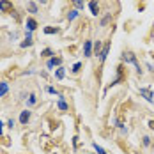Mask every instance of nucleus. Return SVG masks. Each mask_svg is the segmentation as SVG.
I'll return each instance as SVG.
<instances>
[{"mask_svg":"<svg viewBox=\"0 0 154 154\" xmlns=\"http://www.w3.org/2000/svg\"><path fill=\"white\" fill-rule=\"evenodd\" d=\"M122 62H124V64H133V66L137 67V73H138V75H142V69H140L138 59H137V55H135L133 51H124V53H122Z\"/></svg>","mask_w":154,"mask_h":154,"instance_id":"1","label":"nucleus"},{"mask_svg":"<svg viewBox=\"0 0 154 154\" xmlns=\"http://www.w3.org/2000/svg\"><path fill=\"white\" fill-rule=\"evenodd\" d=\"M0 11L2 13H11V11H14V7L9 0H0Z\"/></svg>","mask_w":154,"mask_h":154,"instance_id":"2","label":"nucleus"},{"mask_svg":"<svg viewBox=\"0 0 154 154\" xmlns=\"http://www.w3.org/2000/svg\"><path fill=\"white\" fill-rule=\"evenodd\" d=\"M138 92H140V96H143L149 103H154V94H152L151 89H138Z\"/></svg>","mask_w":154,"mask_h":154,"instance_id":"3","label":"nucleus"},{"mask_svg":"<svg viewBox=\"0 0 154 154\" xmlns=\"http://www.w3.org/2000/svg\"><path fill=\"white\" fill-rule=\"evenodd\" d=\"M60 64H62V59L60 57H55V55H53V57H51V59H48V69H53V67H55V66H59V67H60Z\"/></svg>","mask_w":154,"mask_h":154,"instance_id":"4","label":"nucleus"},{"mask_svg":"<svg viewBox=\"0 0 154 154\" xmlns=\"http://www.w3.org/2000/svg\"><path fill=\"white\" fill-rule=\"evenodd\" d=\"M30 115H32L30 110H23V112L20 113V122L23 124V126H25V124H29V121H30Z\"/></svg>","mask_w":154,"mask_h":154,"instance_id":"5","label":"nucleus"},{"mask_svg":"<svg viewBox=\"0 0 154 154\" xmlns=\"http://www.w3.org/2000/svg\"><path fill=\"white\" fill-rule=\"evenodd\" d=\"M89 9H91V13H92L94 16L99 14V4H97V0H91V2H89Z\"/></svg>","mask_w":154,"mask_h":154,"instance_id":"6","label":"nucleus"},{"mask_svg":"<svg viewBox=\"0 0 154 154\" xmlns=\"http://www.w3.org/2000/svg\"><path fill=\"white\" fill-rule=\"evenodd\" d=\"M92 41H85V45H83V55L85 57H91L92 55Z\"/></svg>","mask_w":154,"mask_h":154,"instance_id":"7","label":"nucleus"},{"mask_svg":"<svg viewBox=\"0 0 154 154\" xmlns=\"http://www.w3.org/2000/svg\"><path fill=\"white\" fill-rule=\"evenodd\" d=\"M34 45V41H32V32H27V37H25V41L20 45L21 48H29V46H32Z\"/></svg>","mask_w":154,"mask_h":154,"instance_id":"8","label":"nucleus"},{"mask_svg":"<svg viewBox=\"0 0 154 154\" xmlns=\"http://www.w3.org/2000/svg\"><path fill=\"white\" fill-rule=\"evenodd\" d=\"M27 29H29V32H34L37 29V21L34 18H27Z\"/></svg>","mask_w":154,"mask_h":154,"instance_id":"9","label":"nucleus"},{"mask_svg":"<svg viewBox=\"0 0 154 154\" xmlns=\"http://www.w3.org/2000/svg\"><path fill=\"white\" fill-rule=\"evenodd\" d=\"M121 80H122V66H119V67H117V78H115V80H113V82L110 83V87H113V85H117V83H119Z\"/></svg>","mask_w":154,"mask_h":154,"instance_id":"10","label":"nucleus"},{"mask_svg":"<svg viewBox=\"0 0 154 154\" xmlns=\"http://www.w3.org/2000/svg\"><path fill=\"white\" fill-rule=\"evenodd\" d=\"M108 51H110V45H105V46H103V50H101V55H99V60H101V62L106 60Z\"/></svg>","mask_w":154,"mask_h":154,"instance_id":"11","label":"nucleus"},{"mask_svg":"<svg viewBox=\"0 0 154 154\" xmlns=\"http://www.w3.org/2000/svg\"><path fill=\"white\" fill-rule=\"evenodd\" d=\"M7 91H9V85L5 82H0V97H4L7 94Z\"/></svg>","mask_w":154,"mask_h":154,"instance_id":"12","label":"nucleus"},{"mask_svg":"<svg viewBox=\"0 0 154 154\" xmlns=\"http://www.w3.org/2000/svg\"><path fill=\"white\" fill-rule=\"evenodd\" d=\"M101 50H103V43L97 41V43L94 45V55H101Z\"/></svg>","mask_w":154,"mask_h":154,"instance_id":"13","label":"nucleus"},{"mask_svg":"<svg viewBox=\"0 0 154 154\" xmlns=\"http://www.w3.org/2000/svg\"><path fill=\"white\" fill-rule=\"evenodd\" d=\"M64 76H66V71H64V67H57V71H55V78H57V80H62Z\"/></svg>","mask_w":154,"mask_h":154,"instance_id":"14","label":"nucleus"},{"mask_svg":"<svg viewBox=\"0 0 154 154\" xmlns=\"http://www.w3.org/2000/svg\"><path fill=\"white\" fill-rule=\"evenodd\" d=\"M53 55H55V53H53V51H51L50 48H45V50L41 51V57H46V59H51Z\"/></svg>","mask_w":154,"mask_h":154,"instance_id":"15","label":"nucleus"},{"mask_svg":"<svg viewBox=\"0 0 154 154\" xmlns=\"http://www.w3.org/2000/svg\"><path fill=\"white\" fill-rule=\"evenodd\" d=\"M110 20H112V14H110V13L105 14L103 18H101V27H106L108 23H110Z\"/></svg>","mask_w":154,"mask_h":154,"instance_id":"16","label":"nucleus"},{"mask_svg":"<svg viewBox=\"0 0 154 154\" xmlns=\"http://www.w3.org/2000/svg\"><path fill=\"white\" fill-rule=\"evenodd\" d=\"M78 14H80V13H78V9H73V11H69L67 20H69V21H73V20H76V18H78Z\"/></svg>","mask_w":154,"mask_h":154,"instance_id":"17","label":"nucleus"},{"mask_svg":"<svg viewBox=\"0 0 154 154\" xmlns=\"http://www.w3.org/2000/svg\"><path fill=\"white\" fill-rule=\"evenodd\" d=\"M35 103H37V96H35V94H30V96H29V101H27V105H29V106H34Z\"/></svg>","mask_w":154,"mask_h":154,"instance_id":"18","label":"nucleus"},{"mask_svg":"<svg viewBox=\"0 0 154 154\" xmlns=\"http://www.w3.org/2000/svg\"><path fill=\"white\" fill-rule=\"evenodd\" d=\"M27 9L30 11L32 14H35V13H37V5H35L34 2H29V4H27Z\"/></svg>","mask_w":154,"mask_h":154,"instance_id":"19","label":"nucleus"},{"mask_svg":"<svg viewBox=\"0 0 154 154\" xmlns=\"http://www.w3.org/2000/svg\"><path fill=\"white\" fill-rule=\"evenodd\" d=\"M57 32H59L57 27H46L45 29V34H57Z\"/></svg>","mask_w":154,"mask_h":154,"instance_id":"20","label":"nucleus"},{"mask_svg":"<svg viewBox=\"0 0 154 154\" xmlns=\"http://www.w3.org/2000/svg\"><path fill=\"white\" fill-rule=\"evenodd\" d=\"M59 108H60L62 112H66V110H67V103H66V101H64V99H59Z\"/></svg>","mask_w":154,"mask_h":154,"instance_id":"21","label":"nucleus"},{"mask_svg":"<svg viewBox=\"0 0 154 154\" xmlns=\"http://www.w3.org/2000/svg\"><path fill=\"white\" fill-rule=\"evenodd\" d=\"M92 145H94V149H96V152H97V154H106V151H105L103 147H99L97 143H92Z\"/></svg>","mask_w":154,"mask_h":154,"instance_id":"22","label":"nucleus"},{"mask_svg":"<svg viewBox=\"0 0 154 154\" xmlns=\"http://www.w3.org/2000/svg\"><path fill=\"white\" fill-rule=\"evenodd\" d=\"M80 69H82V62H76V64L73 66V69H71V71H73V73H78Z\"/></svg>","mask_w":154,"mask_h":154,"instance_id":"23","label":"nucleus"},{"mask_svg":"<svg viewBox=\"0 0 154 154\" xmlns=\"http://www.w3.org/2000/svg\"><path fill=\"white\" fill-rule=\"evenodd\" d=\"M73 2H75L76 9H83V0H73Z\"/></svg>","mask_w":154,"mask_h":154,"instance_id":"24","label":"nucleus"},{"mask_svg":"<svg viewBox=\"0 0 154 154\" xmlns=\"http://www.w3.org/2000/svg\"><path fill=\"white\" fill-rule=\"evenodd\" d=\"M142 143H143V147H149V145H151V138H149V137H143V142H142Z\"/></svg>","mask_w":154,"mask_h":154,"instance_id":"25","label":"nucleus"},{"mask_svg":"<svg viewBox=\"0 0 154 154\" xmlns=\"http://www.w3.org/2000/svg\"><path fill=\"white\" fill-rule=\"evenodd\" d=\"M46 91H48V92H50V94H55V96H60V94L57 92V91H55V89H53V87H48Z\"/></svg>","mask_w":154,"mask_h":154,"instance_id":"26","label":"nucleus"},{"mask_svg":"<svg viewBox=\"0 0 154 154\" xmlns=\"http://www.w3.org/2000/svg\"><path fill=\"white\" fill-rule=\"evenodd\" d=\"M7 126H9V128H13V126H14V121H13V119H9V121H7Z\"/></svg>","mask_w":154,"mask_h":154,"instance_id":"27","label":"nucleus"},{"mask_svg":"<svg viewBox=\"0 0 154 154\" xmlns=\"http://www.w3.org/2000/svg\"><path fill=\"white\" fill-rule=\"evenodd\" d=\"M149 128H151V129L154 131V121H149Z\"/></svg>","mask_w":154,"mask_h":154,"instance_id":"28","label":"nucleus"},{"mask_svg":"<svg viewBox=\"0 0 154 154\" xmlns=\"http://www.w3.org/2000/svg\"><path fill=\"white\" fill-rule=\"evenodd\" d=\"M2 133H4V124L0 122V135H2Z\"/></svg>","mask_w":154,"mask_h":154,"instance_id":"29","label":"nucleus"},{"mask_svg":"<svg viewBox=\"0 0 154 154\" xmlns=\"http://www.w3.org/2000/svg\"><path fill=\"white\" fill-rule=\"evenodd\" d=\"M41 2H43V4H46V2H48V0H41Z\"/></svg>","mask_w":154,"mask_h":154,"instance_id":"30","label":"nucleus"}]
</instances>
